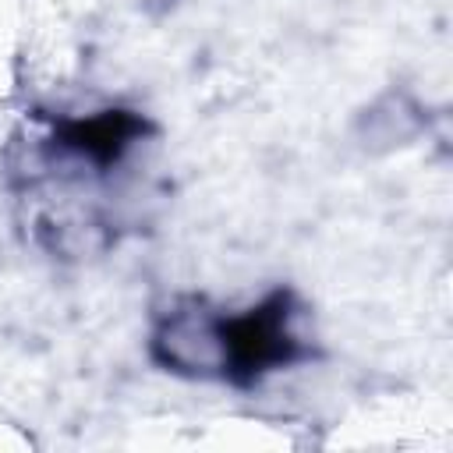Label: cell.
<instances>
[{"label":"cell","mask_w":453,"mask_h":453,"mask_svg":"<svg viewBox=\"0 0 453 453\" xmlns=\"http://www.w3.org/2000/svg\"><path fill=\"white\" fill-rule=\"evenodd\" d=\"M425 131H428L425 103L400 85L379 88L350 117V142L361 156H393L400 149H411Z\"/></svg>","instance_id":"4"},{"label":"cell","mask_w":453,"mask_h":453,"mask_svg":"<svg viewBox=\"0 0 453 453\" xmlns=\"http://www.w3.org/2000/svg\"><path fill=\"white\" fill-rule=\"evenodd\" d=\"M297 315L301 308L290 290H273L244 311H226V382L255 386L258 379L308 357V343L297 333Z\"/></svg>","instance_id":"1"},{"label":"cell","mask_w":453,"mask_h":453,"mask_svg":"<svg viewBox=\"0 0 453 453\" xmlns=\"http://www.w3.org/2000/svg\"><path fill=\"white\" fill-rule=\"evenodd\" d=\"M223 308L202 297H177L152 315L149 326V361L177 379L191 382H226V333Z\"/></svg>","instance_id":"2"},{"label":"cell","mask_w":453,"mask_h":453,"mask_svg":"<svg viewBox=\"0 0 453 453\" xmlns=\"http://www.w3.org/2000/svg\"><path fill=\"white\" fill-rule=\"evenodd\" d=\"M145 134H149V120L142 113L124 106H106L96 113L64 117L46 142V159L74 166L78 177H99L120 166L131 156V149L142 145Z\"/></svg>","instance_id":"3"}]
</instances>
